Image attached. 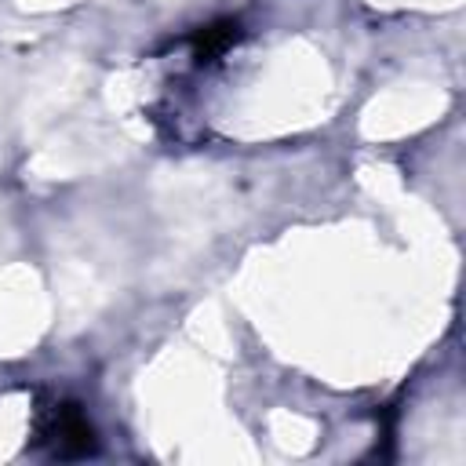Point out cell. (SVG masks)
I'll use <instances>...</instances> for the list:
<instances>
[{"mask_svg":"<svg viewBox=\"0 0 466 466\" xmlns=\"http://www.w3.org/2000/svg\"><path fill=\"white\" fill-rule=\"evenodd\" d=\"M47 437H51L58 455H87V451H95V430L87 426V419L80 415L76 404H58L55 408Z\"/></svg>","mask_w":466,"mask_h":466,"instance_id":"1","label":"cell"},{"mask_svg":"<svg viewBox=\"0 0 466 466\" xmlns=\"http://www.w3.org/2000/svg\"><path fill=\"white\" fill-rule=\"evenodd\" d=\"M237 40H240V25L226 18V22H211V25L197 29V36H193V51H197L200 62H215V58H222Z\"/></svg>","mask_w":466,"mask_h":466,"instance_id":"2","label":"cell"}]
</instances>
